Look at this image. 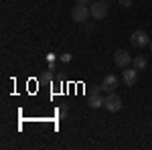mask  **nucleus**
<instances>
[{"mask_svg": "<svg viewBox=\"0 0 152 150\" xmlns=\"http://www.w3.org/2000/svg\"><path fill=\"white\" fill-rule=\"evenodd\" d=\"M104 102H105V97H102V95H99V91H91V95H89V105H91L94 110L104 108Z\"/></svg>", "mask_w": 152, "mask_h": 150, "instance_id": "obj_8", "label": "nucleus"}, {"mask_svg": "<svg viewBox=\"0 0 152 150\" xmlns=\"http://www.w3.org/2000/svg\"><path fill=\"white\" fill-rule=\"evenodd\" d=\"M89 16H91L89 6H83V4H75L73 10H71V18H73L75 23H85Z\"/></svg>", "mask_w": 152, "mask_h": 150, "instance_id": "obj_3", "label": "nucleus"}, {"mask_svg": "<svg viewBox=\"0 0 152 150\" xmlns=\"http://www.w3.org/2000/svg\"><path fill=\"white\" fill-rule=\"evenodd\" d=\"M61 61L69 63V61H71V53H63V55H61Z\"/></svg>", "mask_w": 152, "mask_h": 150, "instance_id": "obj_11", "label": "nucleus"}, {"mask_svg": "<svg viewBox=\"0 0 152 150\" xmlns=\"http://www.w3.org/2000/svg\"><path fill=\"white\" fill-rule=\"evenodd\" d=\"M114 63H116L120 69H126L132 65V57H130L128 51H124V49H118L116 53H114Z\"/></svg>", "mask_w": 152, "mask_h": 150, "instance_id": "obj_5", "label": "nucleus"}, {"mask_svg": "<svg viewBox=\"0 0 152 150\" xmlns=\"http://www.w3.org/2000/svg\"><path fill=\"white\" fill-rule=\"evenodd\" d=\"M132 2H134V0H118V4H120V6H124V8H130V6H132Z\"/></svg>", "mask_w": 152, "mask_h": 150, "instance_id": "obj_10", "label": "nucleus"}, {"mask_svg": "<svg viewBox=\"0 0 152 150\" xmlns=\"http://www.w3.org/2000/svg\"><path fill=\"white\" fill-rule=\"evenodd\" d=\"M116 87H118V77L116 75H105L104 81H102V91L105 93H112V91H116Z\"/></svg>", "mask_w": 152, "mask_h": 150, "instance_id": "obj_7", "label": "nucleus"}, {"mask_svg": "<svg viewBox=\"0 0 152 150\" xmlns=\"http://www.w3.org/2000/svg\"><path fill=\"white\" fill-rule=\"evenodd\" d=\"M148 47H150V53H152V41H150V45H148Z\"/></svg>", "mask_w": 152, "mask_h": 150, "instance_id": "obj_13", "label": "nucleus"}, {"mask_svg": "<svg viewBox=\"0 0 152 150\" xmlns=\"http://www.w3.org/2000/svg\"><path fill=\"white\" fill-rule=\"evenodd\" d=\"M122 81L126 83V87H134L138 83V69L136 67H126L122 73Z\"/></svg>", "mask_w": 152, "mask_h": 150, "instance_id": "obj_6", "label": "nucleus"}, {"mask_svg": "<svg viewBox=\"0 0 152 150\" xmlns=\"http://www.w3.org/2000/svg\"><path fill=\"white\" fill-rule=\"evenodd\" d=\"M77 4H83V6H89V4H91V0H77Z\"/></svg>", "mask_w": 152, "mask_h": 150, "instance_id": "obj_12", "label": "nucleus"}, {"mask_svg": "<svg viewBox=\"0 0 152 150\" xmlns=\"http://www.w3.org/2000/svg\"><path fill=\"white\" fill-rule=\"evenodd\" d=\"M130 43L134 47H148L150 45V37H148V33L146 31H134L132 35H130Z\"/></svg>", "mask_w": 152, "mask_h": 150, "instance_id": "obj_4", "label": "nucleus"}, {"mask_svg": "<svg viewBox=\"0 0 152 150\" xmlns=\"http://www.w3.org/2000/svg\"><path fill=\"white\" fill-rule=\"evenodd\" d=\"M107 10H110V4L105 2V0H94L91 4H89V12H91V16H94L95 20H102L107 16Z\"/></svg>", "mask_w": 152, "mask_h": 150, "instance_id": "obj_1", "label": "nucleus"}, {"mask_svg": "<svg viewBox=\"0 0 152 150\" xmlns=\"http://www.w3.org/2000/svg\"><path fill=\"white\" fill-rule=\"evenodd\" d=\"M146 65H148V61H146V57H134L132 59V67H136L138 71H144L146 69Z\"/></svg>", "mask_w": 152, "mask_h": 150, "instance_id": "obj_9", "label": "nucleus"}, {"mask_svg": "<svg viewBox=\"0 0 152 150\" xmlns=\"http://www.w3.org/2000/svg\"><path fill=\"white\" fill-rule=\"evenodd\" d=\"M122 97H120V95H118V93H107V95H105V102H104V108L105 110H107V112H112V114H114V112H120V110H122Z\"/></svg>", "mask_w": 152, "mask_h": 150, "instance_id": "obj_2", "label": "nucleus"}]
</instances>
